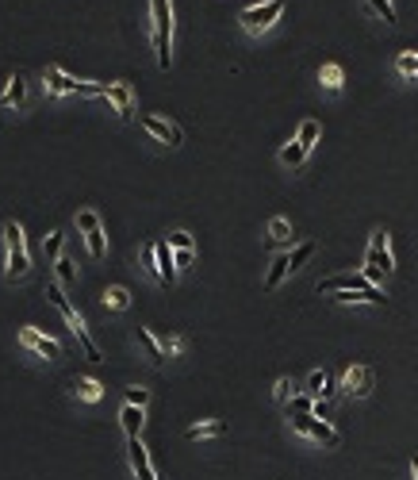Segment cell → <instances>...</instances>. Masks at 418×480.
I'll use <instances>...</instances> for the list:
<instances>
[{
  "instance_id": "cb8c5ba5",
  "label": "cell",
  "mask_w": 418,
  "mask_h": 480,
  "mask_svg": "<svg viewBox=\"0 0 418 480\" xmlns=\"http://www.w3.org/2000/svg\"><path fill=\"white\" fill-rule=\"evenodd\" d=\"M227 431V422L223 419H211V422H200V427H189V438H219V434Z\"/></svg>"
},
{
  "instance_id": "d6986e66",
  "label": "cell",
  "mask_w": 418,
  "mask_h": 480,
  "mask_svg": "<svg viewBox=\"0 0 418 480\" xmlns=\"http://www.w3.org/2000/svg\"><path fill=\"white\" fill-rule=\"evenodd\" d=\"M54 281L62 284V289H69V284H77V265H73V257H58L54 262Z\"/></svg>"
},
{
  "instance_id": "44dd1931",
  "label": "cell",
  "mask_w": 418,
  "mask_h": 480,
  "mask_svg": "<svg viewBox=\"0 0 418 480\" xmlns=\"http://www.w3.org/2000/svg\"><path fill=\"white\" fill-rule=\"evenodd\" d=\"M307 392L319 400H330L334 396V381H330L326 372H311V377H307Z\"/></svg>"
},
{
  "instance_id": "9a60e30c",
  "label": "cell",
  "mask_w": 418,
  "mask_h": 480,
  "mask_svg": "<svg viewBox=\"0 0 418 480\" xmlns=\"http://www.w3.org/2000/svg\"><path fill=\"white\" fill-rule=\"evenodd\" d=\"M146 407H134V404H123V411H119V422H123L127 438H139L142 434V422H146Z\"/></svg>"
},
{
  "instance_id": "9c48e42d",
  "label": "cell",
  "mask_w": 418,
  "mask_h": 480,
  "mask_svg": "<svg viewBox=\"0 0 418 480\" xmlns=\"http://www.w3.org/2000/svg\"><path fill=\"white\" fill-rule=\"evenodd\" d=\"M372 289V281L365 273H334L326 281H319V292L322 296H334V292H365Z\"/></svg>"
},
{
  "instance_id": "8d00e7d4",
  "label": "cell",
  "mask_w": 418,
  "mask_h": 480,
  "mask_svg": "<svg viewBox=\"0 0 418 480\" xmlns=\"http://www.w3.org/2000/svg\"><path fill=\"white\" fill-rule=\"evenodd\" d=\"M311 415H319V419H326V415H330L326 400H315V411H311Z\"/></svg>"
},
{
  "instance_id": "83f0119b",
  "label": "cell",
  "mask_w": 418,
  "mask_h": 480,
  "mask_svg": "<svg viewBox=\"0 0 418 480\" xmlns=\"http://www.w3.org/2000/svg\"><path fill=\"white\" fill-rule=\"evenodd\" d=\"M62 246H66V234H62V231H50L46 242H42V250H46V262H58V257H62Z\"/></svg>"
},
{
  "instance_id": "4fadbf2b",
  "label": "cell",
  "mask_w": 418,
  "mask_h": 480,
  "mask_svg": "<svg viewBox=\"0 0 418 480\" xmlns=\"http://www.w3.org/2000/svg\"><path fill=\"white\" fill-rule=\"evenodd\" d=\"M154 269H157V281H162V284H173V281H177V273H181V269H177V262H173L169 242H165V239L154 242Z\"/></svg>"
},
{
  "instance_id": "f546056e",
  "label": "cell",
  "mask_w": 418,
  "mask_h": 480,
  "mask_svg": "<svg viewBox=\"0 0 418 480\" xmlns=\"http://www.w3.org/2000/svg\"><path fill=\"white\" fill-rule=\"evenodd\" d=\"M165 242H169V250H196V239L189 231H173Z\"/></svg>"
},
{
  "instance_id": "ac0fdd59",
  "label": "cell",
  "mask_w": 418,
  "mask_h": 480,
  "mask_svg": "<svg viewBox=\"0 0 418 480\" xmlns=\"http://www.w3.org/2000/svg\"><path fill=\"white\" fill-rule=\"evenodd\" d=\"M69 388H73L77 400H89V404H96V400L104 396V388H100L92 377H77V381H69Z\"/></svg>"
},
{
  "instance_id": "3957f363",
  "label": "cell",
  "mask_w": 418,
  "mask_h": 480,
  "mask_svg": "<svg viewBox=\"0 0 418 480\" xmlns=\"http://www.w3.org/2000/svg\"><path fill=\"white\" fill-rule=\"evenodd\" d=\"M42 77H46V92H50V96H69V92H77V96H107V85L73 81L62 66H46V74H42Z\"/></svg>"
},
{
  "instance_id": "e0dca14e",
  "label": "cell",
  "mask_w": 418,
  "mask_h": 480,
  "mask_svg": "<svg viewBox=\"0 0 418 480\" xmlns=\"http://www.w3.org/2000/svg\"><path fill=\"white\" fill-rule=\"evenodd\" d=\"M292 273V265H288V254H277L272 257V265H269V273H265V289H280V281H284V277Z\"/></svg>"
},
{
  "instance_id": "7a4b0ae2",
  "label": "cell",
  "mask_w": 418,
  "mask_h": 480,
  "mask_svg": "<svg viewBox=\"0 0 418 480\" xmlns=\"http://www.w3.org/2000/svg\"><path fill=\"white\" fill-rule=\"evenodd\" d=\"M150 19H154V54H157V66L169 69L173 62V8H169V0H150Z\"/></svg>"
},
{
  "instance_id": "603a6c76",
  "label": "cell",
  "mask_w": 418,
  "mask_h": 480,
  "mask_svg": "<svg viewBox=\"0 0 418 480\" xmlns=\"http://www.w3.org/2000/svg\"><path fill=\"white\" fill-rule=\"evenodd\" d=\"M269 239L277 242V246H292V242H295L292 223H288V219H272V223H269Z\"/></svg>"
},
{
  "instance_id": "74e56055",
  "label": "cell",
  "mask_w": 418,
  "mask_h": 480,
  "mask_svg": "<svg viewBox=\"0 0 418 480\" xmlns=\"http://www.w3.org/2000/svg\"><path fill=\"white\" fill-rule=\"evenodd\" d=\"M165 354H169V357H173V354H181V342L169 338V342H165Z\"/></svg>"
},
{
  "instance_id": "f35d334b",
  "label": "cell",
  "mask_w": 418,
  "mask_h": 480,
  "mask_svg": "<svg viewBox=\"0 0 418 480\" xmlns=\"http://www.w3.org/2000/svg\"><path fill=\"white\" fill-rule=\"evenodd\" d=\"M410 472H415V480H418V457H415V461H410Z\"/></svg>"
},
{
  "instance_id": "7402d4cb",
  "label": "cell",
  "mask_w": 418,
  "mask_h": 480,
  "mask_svg": "<svg viewBox=\"0 0 418 480\" xmlns=\"http://www.w3.org/2000/svg\"><path fill=\"white\" fill-rule=\"evenodd\" d=\"M307 154H311V150H307L304 142H288V146L280 150V162L295 169V166H304V162H307Z\"/></svg>"
},
{
  "instance_id": "5bb4252c",
  "label": "cell",
  "mask_w": 418,
  "mask_h": 480,
  "mask_svg": "<svg viewBox=\"0 0 418 480\" xmlns=\"http://www.w3.org/2000/svg\"><path fill=\"white\" fill-rule=\"evenodd\" d=\"M104 100H112V104H115L119 119H134V92H131V85H127V81L107 85V96Z\"/></svg>"
},
{
  "instance_id": "d590c367",
  "label": "cell",
  "mask_w": 418,
  "mask_h": 480,
  "mask_svg": "<svg viewBox=\"0 0 418 480\" xmlns=\"http://www.w3.org/2000/svg\"><path fill=\"white\" fill-rule=\"evenodd\" d=\"M173 262H177V269H189V265L196 262V250H177V257H173Z\"/></svg>"
},
{
  "instance_id": "52a82bcc",
  "label": "cell",
  "mask_w": 418,
  "mask_h": 480,
  "mask_svg": "<svg viewBox=\"0 0 418 480\" xmlns=\"http://www.w3.org/2000/svg\"><path fill=\"white\" fill-rule=\"evenodd\" d=\"M77 231L85 234V246H89L92 257H104V227H100V216L92 207H81V212H77Z\"/></svg>"
},
{
  "instance_id": "484cf974",
  "label": "cell",
  "mask_w": 418,
  "mask_h": 480,
  "mask_svg": "<svg viewBox=\"0 0 418 480\" xmlns=\"http://www.w3.org/2000/svg\"><path fill=\"white\" fill-rule=\"evenodd\" d=\"M319 81L326 85V89H342V85H345V74H342V66H334V62H326V66L319 69Z\"/></svg>"
},
{
  "instance_id": "4316f807",
  "label": "cell",
  "mask_w": 418,
  "mask_h": 480,
  "mask_svg": "<svg viewBox=\"0 0 418 480\" xmlns=\"http://www.w3.org/2000/svg\"><path fill=\"white\" fill-rule=\"evenodd\" d=\"M311 257H315V242H299V246H295L292 254H288V265H292V273H295V269H299L304 262H311Z\"/></svg>"
},
{
  "instance_id": "277c9868",
  "label": "cell",
  "mask_w": 418,
  "mask_h": 480,
  "mask_svg": "<svg viewBox=\"0 0 418 480\" xmlns=\"http://www.w3.org/2000/svg\"><path fill=\"white\" fill-rule=\"evenodd\" d=\"M392 269H395V262H392V246H387V231H372L369 254H365V277L372 284H380Z\"/></svg>"
},
{
  "instance_id": "e575fe53",
  "label": "cell",
  "mask_w": 418,
  "mask_h": 480,
  "mask_svg": "<svg viewBox=\"0 0 418 480\" xmlns=\"http://www.w3.org/2000/svg\"><path fill=\"white\" fill-rule=\"evenodd\" d=\"M127 404L146 407V404H150V392H146V388H127Z\"/></svg>"
},
{
  "instance_id": "7c38bea8",
  "label": "cell",
  "mask_w": 418,
  "mask_h": 480,
  "mask_svg": "<svg viewBox=\"0 0 418 480\" xmlns=\"http://www.w3.org/2000/svg\"><path fill=\"white\" fill-rule=\"evenodd\" d=\"M127 457H131V469H134V477H139V480H157L154 461H150L142 438H127Z\"/></svg>"
},
{
  "instance_id": "f1b7e54d",
  "label": "cell",
  "mask_w": 418,
  "mask_h": 480,
  "mask_svg": "<svg viewBox=\"0 0 418 480\" xmlns=\"http://www.w3.org/2000/svg\"><path fill=\"white\" fill-rule=\"evenodd\" d=\"M104 304H112L115 311H123V307L131 304V292H127V289H119V284H112V289L104 292Z\"/></svg>"
},
{
  "instance_id": "6da1fadb",
  "label": "cell",
  "mask_w": 418,
  "mask_h": 480,
  "mask_svg": "<svg viewBox=\"0 0 418 480\" xmlns=\"http://www.w3.org/2000/svg\"><path fill=\"white\" fill-rule=\"evenodd\" d=\"M4 250H8V257H4L8 281H24L31 273V254H27V239L19 223H4Z\"/></svg>"
},
{
  "instance_id": "ba28073f",
  "label": "cell",
  "mask_w": 418,
  "mask_h": 480,
  "mask_svg": "<svg viewBox=\"0 0 418 480\" xmlns=\"http://www.w3.org/2000/svg\"><path fill=\"white\" fill-rule=\"evenodd\" d=\"M338 388H342L349 400H365L372 392V369H369V365H349Z\"/></svg>"
},
{
  "instance_id": "ffe728a7",
  "label": "cell",
  "mask_w": 418,
  "mask_h": 480,
  "mask_svg": "<svg viewBox=\"0 0 418 480\" xmlns=\"http://www.w3.org/2000/svg\"><path fill=\"white\" fill-rule=\"evenodd\" d=\"M139 346L146 350V357H150V361H165V357H169V354H165V346H162V342H157L154 334L146 331V327H139Z\"/></svg>"
},
{
  "instance_id": "d6a6232c",
  "label": "cell",
  "mask_w": 418,
  "mask_h": 480,
  "mask_svg": "<svg viewBox=\"0 0 418 480\" xmlns=\"http://www.w3.org/2000/svg\"><path fill=\"white\" fill-rule=\"evenodd\" d=\"M315 411V400L311 396H295L292 400V419H295V415H311Z\"/></svg>"
},
{
  "instance_id": "8992f818",
  "label": "cell",
  "mask_w": 418,
  "mask_h": 480,
  "mask_svg": "<svg viewBox=\"0 0 418 480\" xmlns=\"http://www.w3.org/2000/svg\"><path fill=\"white\" fill-rule=\"evenodd\" d=\"M280 16H284V0H265V4H254V8H246L238 19H242V27H246L250 35H265Z\"/></svg>"
},
{
  "instance_id": "5b68a950",
  "label": "cell",
  "mask_w": 418,
  "mask_h": 480,
  "mask_svg": "<svg viewBox=\"0 0 418 480\" xmlns=\"http://www.w3.org/2000/svg\"><path fill=\"white\" fill-rule=\"evenodd\" d=\"M292 431L304 434V438H315L319 446H326V449L342 446V434H338L326 419H319V415H295V419H292Z\"/></svg>"
},
{
  "instance_id": "d4e9b609",
  "label": "cell",
  "mask_w": 418,
  "mask_h": 480,
  "mask_svg": "<svg viewBox=\"0 0 418 480\" xmlns=\"http://www.w3.org/2000/svg\"><path fill=\"white\" fill-rule=\"evenodd\" d=\"M319 135H322L319 119H304V123H299V135H295V142H304V146L311 150L315 142H319Z\"/></svg>"
},
{
  "instance_id": "4dcf8cb0",
  "label": "cell",
  "mask_w": 418,
  "mask_h": 480,
  "mask_svg": "<svg viewBox=\"0 0 418 480\" xmlns=\"http://www.w3.org/2000/svg\"><path fill=\"white\" fill-rule=\"evenodd\" d=\"M365 4H369L372 12H376V16H384V24H395V8H392V0H365Z\"/></svg>"
},
{
  "instance_id": "30bf717a",
  "label": "cell",
  "mask_w": 418,
  "mask_h": 480,
  "mask_svg": "<svg viewBox=\"0 0 418 480\" xmlns=\"http://www.w3.org/2000/svg\"><path fill=\"white\" fill-rule=\"evenodd\" d=\"M19 342H24V346L31 350V354L46 357V361H58V357H62V346H58V342L50 338V334H39L35 327H24V331H19Z\"/></svg>"
},
{
  "instance_id": "2e32d148",
  "label": "cell",
  "mask_w": 418,
  "mask_h": 480,
  "mask_svg": "<svg viewBox=\"0 0 418 480\" xmlns=\"http://www.w3.org/2000/svg\"><path fill=\"white\" fill-rule=\"evenodd\" d=\"M24 100H27V81L24 74H12L8 77V89H4V108H24Z\"/></svg>"
},
{
  "instance_id": "8fae6325",
  "label": "cell",
  "mask_w": 418,
  "mask_h": 480,
  "mask_svg": "<svg viewBox=\"0 0 418 480\" xmlns=\"http://www.w3.org/2000/svg\"><path fill=\"white\" fill-rule=\"evenodd\" d=\"M142 127H146L150 135H154L157 142H165V146H181L184 142V131L177 123H169V119L162 116H142Z\"/></svg>"
},
{
  "instance_id": "836d02e7",
  "label": "cell",
  "mask_w": 418,
  "mask_h": 480,
  "mask_svg": "<svg viewBox=\"0 0 418 480\" xmlns=\"http://www.w3.org/2000/svg\"><path fill=\"white\" fill-rule=\"evenodd\" d=\"M292 388H295V384H292V381H288V377H280V381H277V384H272V396H277V400H280V404H284V400H288V396H292Z\"/></svg>"
},
{
  "instance_id": "1f68e13d",
  "label": "cell",
  "mask_w": 418,
  "mask_h": 480,
  "mask_svg": "<svg viewBox=\"0 0 418 480\" xmlns=\"http://www.w3.org/2000/svg\"><path fill=\"white\" fill-rule=\"evenodd\" d=\"M395 69H399L403 77H415L418 74V54H399V58H395Z\"/></svg>"
}]
</instances>
